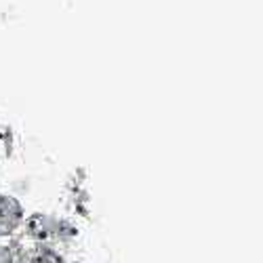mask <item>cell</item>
<instances>
[{"mask_svg": "<svg viewBox=\"0 0 263 263\" xmlns=\"http://www.w3.org/2000/svg\"><path fill=\"white\" fill-rule=\"evenodd\" d=\"M24 219L21 204L11 196H0V236H9L17 230Z\"/></svg>", "mask_w": 263, "mask_h": 263, "instance_id": "cell-1", "label": "cell"}, {"mask_svg": "<svg viewBox=\"0 0 263 263\" xmlns=\"http://www.w3.org/2000/svg\"><path fill=\"white\" fill-rule=\"evenodd\" d=\"M0 263H15V253L3 245H0Z\"/></svg>", "mask_w": 263, "mask_h": 263, "instance_id": "cell-2", "label": "cell"}]
</instances>
